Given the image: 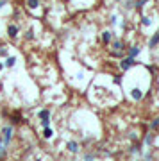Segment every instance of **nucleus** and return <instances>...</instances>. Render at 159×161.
Instances as JSON below:
<instances>
[{"label":"nucleus","mask_w":159,"mask_h":161,"mask_svg":"<svg viewBox=\"0 0 159 161\" xmlns=\"http://www.w3.org/2000/svg\"><path fill=\"white\" fill-rule=\"evenodd\" d=\"M4 70H6V64H4V61H0V74H2Z\"/></svg>","instance_id":"28"},{"label":"nucleus","mask_w":159,"mask_h":161,"mask_svg":"<svg viewBox=\"0 0 159 161\" xmlns=\"http://www.w3.org/2000/svg\"><path fill=\"white\" fill-rule=\"evenodd\" d=\"M34 38H36L34 31H32V29H27V32H25V40L30 41V40H34Z\"/></svg>","instance_id":"21"},{"label":"nucleus","mask_w":159,"mask_h":161,"mask_svg":"<svg viewBox=\"0 0 159 161\" xmlns=\"http://www.w3.org/2000/svg\"><path fill=\"white\" fill-rule=\"evenodd\" d=\"M122 82H123V79H122V75H114L113 77V84H116V86H122Z\"/></svg>","instance_id":"22"},{"label":"nucleus","mask_w":159,"mask_h":161,"mask_svg":"<svg viewBox=\"0 0 159 161\" xmlns=\"http://www.w3.org/2000/svg\"><path fill=\"white\" fill-rule=\"evenodd\" d=\"M7 56H11V54H9V48H7L6 45H4L2 48H0V58H4V59H6Z\"/></svg>","instance_id":"20"},{"label":"nucleus","mask_w":159,"mask_h":161,"mask_svg":"<svg viewBox=\"0 0 159 161\" xmlns=\"http://www.w3.org/2000/svg\"><path fill=\"white\" fill-rule=\"evenodd\" d=\"M148 2H150V0H136V2H134V9L143 13V9H145V6H147Z\"/></svg>","instance_id":"15"},{"label":"nucleus","mask_w":159,"mask_h":161,"mask_svg":"<svg viewBox=\"0 0 159 161\" xmlns=\"http://www.w3.org/2000/svg\"><path fill=\"white\" fill-rule=\"evenodd\" d=\"M114 2H122V0H114Z\"/></svg>","instance_id":"30"},{"label":"nucleus","mask_w":159,"mask_h":161,"mask_svg":"<svg viewBox=\"0 0 159 161\" xmlns=\"http://www.w3.org/2000/svg\"><path fill=\"white\" fill-rule=\"evenodd\" d=\"M134 2L136 0H122V4H123V7L129 11V9H134Z\"/></svg>","instance_id":"18"},{"label":"nucleus","mask_w":159,"mask_h":161,"mask_svg":"<svg viewBox=\"0 0 159 161\" xmlns=\"http://www.w3.org/2000/svg\"><path fill=\"white\" fill-rule=\"evenodd\" d=\"M140 64V61L134 58H131V56H125V58L120 59V63H118V68L122 70V72H131L134 66H138Z\"/></svg>","instance_id":"1"},{"label":"nucleus","mask_w":159,"mask_h":161,"mask_svg":"<svg viewBox=\"0 0 159 161\" xmlns=\"http://www.w3.org/2000/svg\"><path fill=\"white\" fill-rule=\"evenodd\" d=\"M66 150H68L70 154H79V152H80L79 142H74V140H70L68 143H66Z\"/></svg>","instance_id":"8"},{"label":"nucleus","mask_w":159,"mask_h":161,"mask_svg":"<svg viewBox=\"0 0 159 161\" xmlns=\"http://www.w3.org/2000/svg\"><path fill=\"white\" fill-rule=\"evenodd\" d=\"M140 54H141V47L140 45H132V47L127 48V56H131V58H134V59L140 58Z\"/></svg>","instance_id":"10"},{"label":"nucleus","mask_w":159,"mask_h":161,"mask_svg":"<svg viewBox=\"0 0 159 161\" xmlns=\"http://www.w3.org/2000/svg\"><path fill=\"white\" fill-rule=\"evenodd\" d=\"M120 22V18H118V14H111V20H109V23H111V25H116V23Z\"/></svg>","instance_id":"24"},{"label":"nucleus","mask_w":159,"mask_h":161,"mask_svg":"<svg viewBox=\"0 0 159 161\" xmlns=\"http://www.w3.org/2000/svg\"><path fill=\"white\" fill-rule=\"evenodd\" d=\"M13 136H14V125H2V129H0V140L4 142L6 145H9L13 142Z\"/></svg>","instance_id":"2"},{"label":"nucleus","mask_w":159,"mask_h":161,"mask_svg":"<svg viewBox=\"0 0 159 161\" xmlns=\"http://www.w3.org/2000/svg\"><path fill=\"white\" fill-rule=\"evenodd\" d=\"M154 138H156V134H154V132H147V134H145V138H143V143H145V145H152L154 143Z\"/></svg>","instance_id":"16"},{"label":"nucleus","mask_w":159,"mask_h":161,"mask_svg":"<svg viewBox=\"0 0 159 161\" xmlns=\"http://www.w3.org/2000/svg\"><path fill=\"white\" fill-rule=\"evenodd\" d=\"M84 161H95V154H91V152H86V154H84Z\"/></svg>","instance_id":"25"},{"label":"nucleus","mask_w":159,"mask_h":161,"mask_svg":"<svg viewBox=\"0 0 159 161\" xmlns=\"http://www.w3.org/2000/svg\"><path fill=\"white\" fill-rule=\"evenodd\" d=\"M41 7V0H25V9L27 11H38Z\"/></svg>","instance_id":"7"},{"label":"nucleus","mask_w":159,"mask_h":161,"mask_svg":"<svg viewBox=\"0 0 159 161\" xmlns=\"http://www.w3.org/2000/svg\"><path fill=\"white\" fill-rule=\"evenodd\" d=\"M0 161H4V159H2V158H0Z\"/></svg>","instance_id":"31"},{"label":"nucleus","mask_w":159,"mask_h":161,"mask_svg":"<svg viewBox=\"0 0 159 161\" xmlns=\"http://www.w3.org/2000/svg\"><path fill=\"white\" fill-rule=\"evenodd\" d=\"M4 64H6V68H14L16 66V56H7L4 59Z\"/></svg>","instance_id":"13"},{"label":"nucleus","mask_w":159,"mask_h":161,"mask_svg":"<svg viewBox=\"0 0 159 161\" xmlns=\"http://www.w3.org/2000/svg\"><path fill=\"white\" fill-rule=\"evenodd\" d=\"M7 156V145L4 143V142H2V140H0V158H2V159H4V158H6Z\"/></svg>","instance_id":"17"},{"label":"nucleus","mask_w":159,"mask_h":161,"mask_svg":"<svg viewBox=\"0 0 159 161\" xmlns=\"http://www.w3.org/2000/svg\"><path fill=\"white\" fill-rule=\"evenodd\" d=\"M148 48H150V50H156V48H157L159 47V29L156 31V32H154L152 36H150V38H148Z\"/></svg>","instance_id":"6"},{"label":"nucleus","mask_w":159,"mask_h":161,"mask_svg":"<svg viewBox=\"0 0 159 161\" xmlns=\"http://www.w3.org/2000/svg\"><path fill=\"white\" fill-rule=\"evenodd\" d=\"M140 23H141V27H145V29H148L150 25H152V16H148V14H141V18H140Z\"/></svg>","instance_id":"12"},{"label":"nucleus","mask_w":159,"mask_h":161,"mask_svg":"<svg viewBox=\"0 0 159 161\" xmlns=\"http://www.w3.org/2000/svg\"><path fill=\"white\" fill-rule=\"evenodd\" d=\"M38 118L41 120H50V109L48 108H41L40 111H38Z\"/></svg>","instance_id":"11"},{"label":"nucleus","mask_w":159,"mask_h":161,"mask_svg":"<svg viewBox=\"0 0 159 161\" xmlns=\"http://www.w3.org/2000/svg\"><path fill=\"white\" fill-rule=\"evenodd\" d=\"M22 122H25V118L22 116L20 111H13L11 113V125H20Z\"/></svg>","instance_id":"9"},{"label":"nucleus","mask_w":159,"mask_h":161,"mask_svg":"<svg viewBox=\"0 0 159 161\" xmlns=\"http://www.w3.org/2000/svg\"><path fill=\"white\" fill-rule=\"evenodd\" d=\"M2 47H4V43H2V40H0V48H2Z\"/></svg>","instance_id":"29"},{"label":"nucleus","mask_w":159,"mask_h":161,"mask_svg":"<svg viewBox=\"0 0 159 161\" xmlns=\"http://www.w3.org/2000/svg\"><path fill=\"white\" fill-rule=\"evenodd\" d=\"M129 98H131L132 102H141L143 98H145V92L140 86H132L131 92H129Z\"/></svg>","instance_id":"3"},{"label":"nucleus","mask_w":159,"mask_h":161,"mask_svg":"<svg viewBox=\"0 0 159 161\" xmlns=\"http://www.w3.org/2000/svg\"><path fill=\"white\" fill-rule=\"evenodd\" d=\"M129 152H131V154H138V152H140V145H131V147H129Z\"/></svg>","instance_id":"23"},{"label":"nucleus","mask_w":159,"mask_h":161,"mask_svg":"<svg viewBox=\"0 0 159 161\" xmlns=\"http://www.w3.org/2000/svg\"><path fill=\"white\" fill-rule=\"evenodd\" d=\"M41 136H43V140H52V138H54V129H52L50 125H48V127H43Z\"/></svg>","instance_id":"14"},{"label":"nucleus","mask_w":159,"mask_h":161,"mask_svg":"<svg viewBox=\"0 0 159 161\" xmlns=\"http://www.w3.org/2000/svg\"><path fill=\"white\" fill-rule=\"evenodd\" d=\"M20 32H22V29H20L18 23H9V25H7V38L11 41H16Z\"/></svg>","instance_id":"4"},{"label":"nucleus","mask_w":159,"mask_h":161,"mask_svg":"<svg viewBox=\"0 0 159 161\" xmlns=\"http://www.w3.org/2000/svg\"><path fill=\"white\" fill-rule=\"evenodd\" d=\"M40 124H41V127H48L50 125V120H41Z\"/></svg>","instance_id":"26"},{"label":"nucleus","mask_w":159,"mask_h":161,"mask_svg":"<svg viewBox=\"0 0 159 161\" xmlns=\"http://www.w3.org/2000/svg\"><path fill=\"white\" fill-rule=\"evenodd\" d=\"M150 129H152V131H159V116L152 118V122H150Z\"/></svg>","instance_id":"19"},{"label":"nucleus","mask_w":159,"mask_h":161,"mask_svg":"<svg viewBox=\"0 0 159 161\" xmlns=\"http://www.w3.org/2000/svg\"><path fill=\"white\" fill-rule=\"evenodd\" d=\"M6 6H7V0H0V11H2Z\"/></svg>","instance_id":"27"},{"label":"nucleus","mask_w":159,"mask_h":161,"mask_svg":"<svg viewBox=\"0 0 159 161\" xmlns=\"http://www.w3.org/2000/svg\"><path fill=\"white\" fill-rule=\"evenodd\" d=\"M116 38V34H114L113 31H109V29H106V31H102L100 32V43L102 45H106V47H109L111 45V41Z\"/></svg>","instance_id":"5"}]
</instances>
